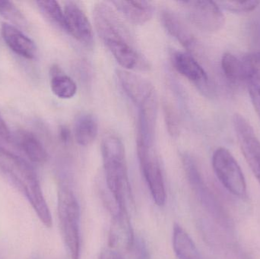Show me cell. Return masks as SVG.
<instances>
[{
	"instance_id": "1",
	"label": "cell",
	"mask_w": 260,
	"mask_h": 259,
	"mask_svg": "<svg viewBox=\"0 0 260 259\" xmlns=\"http://www.w3.org/2000/svg\"><path fill=\"white\" fill-rule=\"evenodd\" d=\"M0 175L25 197L41 223L51 228V213L35 169L25 160L0 146Z\"/></svg>"
},
{
	"instance_id": "2",
	"label": "cell",
	"mask_w": 260,
	"mask_h": 259,
	"mask_svg": "<svg viewBox=\"0 0 260 259\" xmlns=\"http://www.w3.org/2000/svg\"><path fill=\"white\" fill-rule=\"evenodd\" d=\"M102 151L107 187L117 209L129 211L134 202L123 141L116 135H107L102 141Z\"/></svg>"
},
{
	"instance_id": "3",
	"label": "cell",
	"mask_w": 260,
	"mask_h": 259,
	"mask_svg": "<svg viewBox=\"0 0 260 259\" xmlns=\"http://www.w3.org/2000/svg\"><path fill=\"white\" fill-rule=\"evenodd\" d=\"M93 16L99 36L116 60L124 59L136 50L130 30L111 6L97 3Z\"/></svg>"
},
{
	"instance_id": "4",
	"label": "cell",
	"mask_w": 260,
	"mask_h": 259,
	"mask_svg": "<svg viewBox=\"0 0 260 259\" xmlns=\"http://www.w3.org/2000/svg\"><path fill=\"white\" fill-rule=\"evenodd\" d=\"M58 216L62 239L71 259L80 257V207L70 189L58 192Z\"/></svg>"
},
{
	"instance_id": "5",
	"label": "cell",
	"mask_w": 260,
	"mask_h": 259,
	"mask_svg": "<svg viewBox=\"0 0 260 259\" xmlns=\"http://www.w3.org/2000/svg\"><path fill=\"white\" fill-rule=\"evenodd\" d=\"M183 162L189 183L202 205L221 227L228 230L232 229L233 226L232 218L219 199L205 182L195 160L189 155H184Z\"/></svg>"
},
{
	"instance_id": "6",
	"label": "cell",
	"mask_w": 260,
	"mask_h": 259,
	"mask_svg": "<svg viewBox=\"0 0 260 259\" xmlns=\"http://www.w3.org/2000/svg\"><path fill=\"white\" fill-rule=\"evenodd\" d=\"M212 167L223 187L235 196H247L245 177L238 161L224 147L216 149L212 155Z\"/></svg>"
},
{
	"instance_id": "7",
	"label": "cell",
	"mask_w": 260,
	"mask_h": 259,
	"mask_svg": "<svg viewBox=\"0 0 260 259\" xmlns=\"http://www.w3.org/2000/svg\"><path fill=\"white\" fill-rule=\"evenodd\" d=\"M137 155L142 174L156 205L162 206L166 201V190L158 158L152 146L136 141Z\"/></svg>"
},
{
	"instance_id": "8",
	"label": "cell",
	"mask_w": 260,
	"mask_h": 259,
	"mask_svg": "<svg viewBox=\"0 0 260 259\" xmlns=\"http://www.w3.org/2000/svg\"><path fill=\"white\" fill-rule=\"evenodd\" d=\"M189 21L200 30L215 32L224 26V16L217 3L209 0L180 1Z\"/></svg>"
},
{
	"instance_id": "9",
	"label": "cell",
	"mask_w": 260,
	"mask_h": 259,
	"mask_svg": "<svg viewBox=\"0 0 260 259\" xmlns=\"http://www.w3.org/2000/svg\"><path fill=\"white\" fill-rule=\"evenodd\" d=\"M233 125L243 155L260 183L259 139L251 125L243 116L235 114Z\"/></svg>"
},
{
	"instance_id": "10",
	"label": "cell",
	"mask_w": 260,
	"mask_h": 259,
	"mask_svg": "<svg viewBox=\"0 0 260 259\" xmlns=\"http://www.w3.org/2000/svg\"><path fill=\"white\" fill-rule=\"evenodd\" d=\"M67 33L73 36L78 42L86 47L94 46L92 26L84 11L74 2H67L64 6Z\"/></svg>"
},
{
	"instance_id": "11",
	"label": "cell",
	"mask_w": 260,
	"mask_h": 259,
	"mask_svg": "<svg viewBox=\"0 0 260 259\" xmlns=\"http://www.w3.org/2000/svg\"><path fill=\"white\" fill-rule=\"evenodd\" d=\"M171 61L173 66L179 74L194 84L206 95L212 93L207 73L190 53L175 52L173 53Z\"/></svg>"
},
{
	"instance_id": "12",
	"label": "cell",
	"mask_w": 260,
	"mask_h": 259,
	"mask_svg": "<svg viewBox=\"0 0 260 259\" xmlns=\"http://www.w3.org/2000/svg\"><path fill=\"white\" fill-rule=\"evenodd\" d=\"M117 75L123 91L138 108L157 97L154 86L147 79L126 70H118Z\"/></svg>"
},
{
	"instance_id": "13",
	"label": "cell",
	"mask_w": 260,
	"mask_h": 259,
	"mask_svg": "<svg viewBox=\"0 0 260 259\" xmlns=\"http://www.w3.org/2000/svg\"><path fill=\"white\" fill-rule=\"evenodd\" d=\"M134 243L135 236L130 222L129 211L116 210L110 229V247L131 250Z\"/></svg>"
},
{
	"instance_id": "14",
	"label": "cell",
	"mask_w": 260,
	"mask_h": 259,
	"mask_svg": "<svg viewBox=\"0 0 260 259\" xmlns=\"http://www.w3.org/2000/svg\"><path fill=\"white\" fill-rule=\"evenodd\" d=\"M1 33L3 41L14 53L25 59H35L37 54V47L35 42L18 27L13 24L3 23L1 27Z\"/></svg>"
},
{
	"instance_id": "15",
	"label": "cell",
	"mask_w": 260,
	"mask_h": 259,
	"mask_svg": "<svg viewBox=\"0 0 260 259\" xmlns=\"http://www.w3.org/2000/svg\"><path fill=\"white\" fill-rule=\"evenodd\" d=\"M244 84L248 89L253 108L260 120V52L247 55L243 59Z\"/></svg>"
},
{
	"instance_id": "16",
	"label": "cell",
	"mask_w": 260,
	"mask_h": 259,
	"mask_svg": "<svg viewBox=\"0 0 260 259\" xmlns=\"http://www.w3.org/2000/svg\"><path fill=\"white\" fill-rule=\"evenodd\" d=\"M162 24L169 34L174 36L181 45L189 51H193L197 41L187 26L174 12L165 10L160 15Z\"/></svg>"
},
{
	"instance_id": "17",
	"label": "cell",
	"mask_w": 260,
	"mask_h": 259,
	"mask_svg": "<svg viewBox=\"0 0 260 259\" xmlns=\"http://www.w3.org/2000/svg\"><path fill=\"white\" fill-rule=\"evenodd\" d=\"M14 140L18 147L24 152L29 160L36 164H44L48 155L39 138L27 130H18L14 135Z\"/></svg>"
},
{
	"instance_id": "18",
	"label": "cell",
	"mask_w": 260,
	"mask_h": 259,
	"mask_svg": "<svg viewBox=\"0 0 260 259\" xmlns=\"http://www.w3.org/2000/svg\"><path fill=\"white\" fill-rule=\"evenodd\" d=\"M116 9L134 24H144L152 18L154 8L147 1H113Z\"/></svg>"
},
{
	"instance_id": "19",
	"label": "cell",
	"mask_w": 260,
	"mask_h": 259,
	"mask_svg": "<svg viewBox=\"0 0 260 259\" xmlns=\"http://www.w3.org/2000/svg\"><path fill=\"white\" fill-rule=\"evenodd\" d=\"M99 133V124L92 114L82 113L76 117L74 135L76 142L81 146H88L94 142Z\"/></svg>"
},
{
	"instance_id": "20",
	"label": "cell",
	"mask_w": 260,
	"mask_h": 259,
	"mask_svg": "<svg viewBox=\"0 0 260 259\" xmlns=\"http://www.w3.org/2000/svg\"><path fill=\"white\" fill-rule=\"evenodd\" d=\"M173 249L179 259H200L195 243L180 225L175 224L173 230Z\"/></svg>"
},
{
	"instance_id": "21",
	"label": "cell",
	"mask_w": 260,
	"mask_h": 259,
	"mask_svg": "<svg viewBox=\"0 0 260 259\" xmlns=\"http://www.w3.org/2000/svg\"><path fill=\"white\" fill-rule=\"evenodd\" d=\"M50 88L53 94L60 99H71L77 92V85L70 76L62 72L57 65L50 68Z\"/></svg>"
},
{
	"instance_id": "22",
	"label": "cell",
	"mask_w": 260,
	"mask_h": 259,
	"mask_svg": "<svg viewBox=\"0 0 260 259\" xmlns=\"http://www.w3.org/2000/svg\"><path fill=\"white\" fill-rule=\"evenodd\" d=\"M221 69L228 81L233 85L244 84V66L243 59L231 53H225L221 58Z\"/></svg>"
},
{
	"instance_id": "23",
	"label": "cell",
	"mask_w": 260,
	"mask_h": 259,
	"mask_svg": "<svg viewBox=\"0 0 260 259\" xmlns=\"http://www.w3.org/2000/svg\"><path fill=\"white\" fill-rule=\"evenodd\" d=\"M37 4L46 18H48L55 25L67 32L65 13L58 2L53 0L38 1L37 2Z\"/></svg>"
},
{
	"instance_id": "24",
	"label": "cell",
	"mask_w": 260,
	"mask_h": 259,
	"mask_svg": "<svg viewBox=\"0 0 260 259\" xmlns=\"http://www.w3.org/2000/svg\"><path fill=\"white\" fill-rule=\"evenodd\" d=\"M0 15L20 27H24L27 24L22 12L12 2L0 0Z\"/></svg>"
},
{
	"instance_id": "25",
	"label": "cell",
	"mask_w": 260,
	"mask_h": 259,
	"mask_svg": "<svg viewBox=\"0 0 260 259\" xmlns=\"http://www.w3.org/2000/svg\"><path fill=\"white\" fill-rule=\"evenodd\" d=\"M259 1H221L217 3L221 9L233 13H247L256 9Z\"/></svg>"
},
{
	"instance_id": "26",
	"label": "cell",
	"mask_w": 260,
	"mask_h": 259,
	"mask_svg": "<svg viewBox=\"0 0 260 259\" xmlns=\"http://www.w3.org/2000/svg\"><path fill=\"white\" fill-rule=\"evenodd\" d=\"M164 113H165V123H166L168 132L172 136H177L180 133V123H179L177 112L171 105L165 103Z\"/></svg>"
},
{
	"instance_id": "27",
	"label": "cell",
	"mask_w": 260,
	"mask_h": 259,
	"mask_svg": "<svg viewBox=\"0 0 260 259\" xmlns=\"http://www.w3.org/2000/svg\"><path fill=\"white\" fill-rule=\"evenodd\" d=\"M135 249V258L136 259H149L148 248L142 239H135L133 247Z\"/></svg>"
},
{
	"instance_id": "28",
	"label": "cell",
	"mask_w": 260,
	"mask_h": 259,
	"mask_svg": "<svg viewBox=\"0 0 260 259\" xmlns=\"http://www.w3.org/2000/svg\"><path fill=\"white\" fill-rule=\"evenodd\" d=\"M12 136L9 127L6 125V122L3 120L0 114V140L5 142H9L12 139Z\"/></svg>"
},
{
	"instance_id": "29",
	"label": "cell",
	"mask_w": 260,
	"mask_h": 259,
	"mask_svg": "<svg viewBox=\"0 0 260 259\" xmlns=\"http://www.w3.org/2000/svg\"><path fill=\"white\" fill-rule=\"evenodd\" d=\"M99 259H124L119 252L111 249H105L101 252Z\"/></svg>"
},
{
	"instance_id": "30",
	"label": "cell",
	"mask_w": 260,
	"mask_h": 259,
	"mask_svg": "<svg viewBox=\"0 0 260 259\" xmlns=\"http://www.w3.org/2000/svg\"><path fill=\"white\" fill-rule=\"evenodd\" d=\"M59 138L62 142H68L70 138V131L66 126H61L59 131Z\"/></svg>"
}]
</instances>
